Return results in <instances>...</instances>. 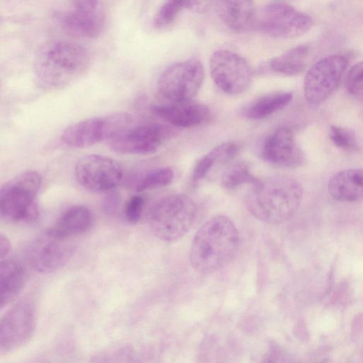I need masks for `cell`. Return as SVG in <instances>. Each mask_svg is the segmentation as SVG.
Instances as JSON below:
<instances>
[{
    "label": "cell",
    "instance_id": "obj_1",
    "mask_svg": "<svg viewBox=\"0 0 363 363\" xmlns=\"http://www.w3.org/2000/svg\"><path fill=\"white\" fill-rule=\"evenodd\" d=\"M91 56L84 46L67 41L46 43L33 62L37 83L47 90H59L77 80L89 67Z\"/></svg>",
    "mask_w": 363,
    "mask_h": 363
},
{
    "label": "cell",
    "instance_id": "obj_2",
    "mask_svg": "<svg viewBox=\"0 0 363 363\" xmlns=\"http://www.w3.org/2000/svg\"><path fill=\"white\" fill-rule=\"evenodd\" d=\"M303 189L294 177L278 174L259 179L246 196V206L257 219L270 224L288 220L301 203Z\"/></svg>",
    "mask_w": 363,
    "mask_h": 363
},
{
    "label": "cell",
    "instance_id": "obj_3",
    "mask_svg": "<svg viewBox=\"0 0 363 363\" xmlns=\"http://www.w3.org/2000/svg\"><path fill=\"white\" fill-rule=\"evenodd\" d=\"M240 236L233 222L224 216L206 220L194 235L189 254L192 267L201 274L225 266L239 248Z\"/></svg>",
    "mask_w": 363,
    "mask_h": 363
},
{
    "label": "cell",
    "instance_id": "obj_4",
    "mask_svg": "<svg viewBox=\"0 0 363 363\" xmlns=\"http://www.w3.org/2000/svg\"><path fill=\"white\" fill-rule=\"evenodd\" d=\"M40 176L34 171L18 174L1 188L0 215L11 223H32L39 216L37 194Z\"/></svg>",
    "mask_w": 363,
    "mask_h": 363
},
{
    "label": "cell",
    "instance_id": "obj_5",
    "mask_svg": "<svg viewBox=\"0 0 363 363\" xmlns=\"http://www.w3.org/2000/svg\"><path fill=\"white\" fill-rule=\"evenodd\" d=\"M196 215L194 201L184 194H172L158 201L150 210L149 225L159 239L172 242L182 238Z\"/></svg>",
    "mask_w": 363,
    "mask_h": 363
},
{
    "label": "cell",
    "instance_id": "obj_6",
    "mask_svg": "<svg viewBox=\"0 0 363 363\" xmlns=\"http://www.w3.org/2000/svg\"><path fill=\"white\" fill-rule=\"evenodd\" d=\"M205 77L201 62L195 57L172 64L157 81L159 94L170 102L191 101L199 91Z\"/></svg>",
    "mask_w": 363,
    "mask_h": 363
},
{
    "label": "cell",
    "instance_id": "obj_7",
    "mask_svg": "<svg viewBox=\"0 0 363 363\" xmlns=\"http://www.w3.org/2000/svg\"><path fill=\"white\" fill-rule=\"evenodd\" d=\"M312 25L308 14L286 3L274 2L257 13L255 28L272 38L288 39L303 35Z\"/></svg>",
    "mask_w": 363,
    "mask_h": 363
},
{
    "label": "cell",
    "instance_id": "obj_8",
    "mask_svg": "<svg viewBox=\"0 0 363 363\" xmlns=\"http://www.w3.org/2000/svg\"><path fill=\"white\" fill-rule=\"evenodd\" d=\"M35 325V305L31 298L24 297L1 318L0 356L25 346L33 337Z\"/></svg>",
    "mask_w": 363,
    "mask_h": 363
},
{
    "label": "cell",
    "instance_id": "obj_9",
    "mask_svg": "<svg viewBox=\"0 0 363 363\" xmlns=\"http://www.w3.org/2000/svg\"><path fill=\"white\" fill-rule=\"evenodd\" d=\"M76 247L69 238L50 230L33 239L26 246L25 258L39 273H51L63 267L73 256Z\"/></svg>",
    "mask_w": 363,
    "mask_h": 363
},
{
    "label": "cell",
    "instance_id": "obj_10",
    "mask_svg": "<svg viewBox=\"0 0 363 363\" xmlns=\"http://www.w3.org/2000/svg\"><path fill=\"white\" fill-rule=\"evenodd\" d=\"M348 65V58L333 54L316 62L307 72L303 82L306 101L316 106L326 100L337 88Z\"/></svg>",
    "mask_w": 363,
    "mask_h": 363
},
{
    "label": "cell",
    "instance_id": "obj_11",
    "mask_svg": "<svg viewBox=\"0 0 363 363\" xmlns=\"http://www.w3.org/2000/svg\"><path fill=\"white\" fill-rule=\"evenodd\" d=\"M209 71L215 84L230 95L245 92L252 83L250 64L244 57L228 50H218L211 55Z\"/></svg>",
    "mask_w": 363,
    "mask_h": 363
},
{
    "label": "cell",
    "instance_id": "obj_12",
    "mask_svg": "<svg viewBox=\"0 0 363 363\" xmlns=\"http://www.w3.org/2000/svg\"><path fill=\"white\" fill-rule=\"evenodd\" d=\"M174 133L164 125L145 124L129 127L108 143L114 152L120 154L146 155L156 152Z\"/></svg>",
    "mask_w": 363,
    "mask_h": 363
},
{
    "label": "cell",
    "instance_id": "obj_13",
    "mask_svg": "<svg viewBox=\"0 0 363 363\" xmlns=\"http://www.w3.org/2000/svg\"><path fill=\"white\" fill-rule=\"evenodd\" d=\"M74 174L82 186L95 192L111 191L123 177L119 163L108 157L96 154L81 157L76 163Z\"/></svg>",
    "mask_w": 363,
    "mask_h": 363
},
{
    "label": "cell",
    "instance_id": "obj_14",
    "mask_svg": "<svg viewBox=\"0 0 363 363\" xmlns=\"http://www.w3.org/2000/svg\"><path fill=\"white\" fill-rule=\"evenodd\" d=\"M261 157L267 162L283 168L298 167L304 161L303 152L289 127L276 129L265 139Z\"/></svg>",
    "mask_w": 363,
    "mask_h": 363
},
{
    "label": "cell",
    "instance_id": "obj_15",
    "mask_svg": "<svg viewBox=\"0 0 363 363\" xmlns=\"http://www.w3.org/2000/svg\"><path fill=\"white\" fill-rule=\"evenodd\" d=\"M151 111L169 124L180 128L201 125L210 116V110L206 105L191 101L154 105Z\"/></svg>",
    "mask_w": 363,
    "mask_h": 363
},
{
    "label": "cell",
    "instance_id": "obj_16",
    "mask_svg": "<svg viewBox=\"0 0 363 363\" xmlns=\"http://www.w3.org/2000/svg\"><path fill=\"white\" fill-rule=\"evenodd\" d=\"M220 21L235 31H247L255 27L257 13L253 0H214Z\"/></svg>",
    "mask_w": 363,
    "mask_h": 363
},
{
    "label": "cell",
    "instance_id": "obj_17",
    "mask_svg": "<svg viewBox=\"0 0 363 363\" xmlns=\"http://www.w3.org/2000/svg\"><path fill=\"white\" fill-rule=\"evenodd\" d=\"M62 140L75 148L90 147L108 139L106 118L84 119L68 126L62 134Z\"/></svg>",
    "mask_w": 363,
    "mask_h": 363
},
{
    "label": "cell",
    "instance_id": "obj_18",
    "mask_svg": "<svg viewBox=\"0 0 363 363\" xmlns=\"http://www.w3.org/2000/svg\"><path fill=\"white\" fill-rule=\"evenodd\" d=\"M328 191L337 201L351 202L363 199V169H347L337 172L328 182Z\"/></svg>",
    "mask_w": 363,
    "mask_h": 363
},
{
    "label": "cell",
    "instance_id": "obj_19",
    "mask_svg": "<svg viewBox=\"0 0 363 363\" xmlns=\"http://www.w3.org/2000/svg\"><path fill=\"white\" fill-rule=\"evenodd\" d=\"M26 281V273L21 264L8 258L1 260V309L17 298L23 289Z\"/></svg>",
    "mask_w": 363,
    "mask_h": 363
},
{
    "label": "cell",
    "instance_id": "obj_20",
    "mask_svg": "<svg viewBox=\"0 0 363 363\" xmlns=\"http://www.w3.org/2000/svg\"><path fill=\"white\" fill-rule=\"evenodd\" d=\"M94 223L93 215L84 206H74L66 210L49 230L53 233L72 238L88 232Z\"/></svg>",
    "mask_w": 363,
    "mask_h": 363
},
{
    "label": "cell",
    "instance_id": "obj_21",
    "mask_svg": "<svg viewBox=\"0 0 363 363\" xmlns=\"http://www.w3.org/2000/svg\"><path fill=\"white\" fill-rule=\"evenodd\" d=\"M62 27L70 35L92 38L99 35L104 25L101 13L72 10L62 19Z\"/></svg>",
    "mask_w": 363,
    "mask_h": 363
},
{
    "label": "cell",
    "instance_id": "obj_22",
    "mask_svg": "<svg viewBox=\"0 0 363 363\" xmlns=\"http://www.w3.org/2000/svg\"><path fill=\"white\" fill-rule=\"evenodd\" d=\"M309 46L299 45L277 56L264 66L266 71L284 76H296L305 69Z\"/></svg>",
    "mask_w": 363,
    "mask_h": 363
},
{
    "label": "cell",
    "instance_id": "obj_23",
    "mask_svg": "<svg viewBox=\"0 0 363 363\" xmlns=\"http://www.w3.org/2000/svg\"><path fill=\"white\" fill-rule=\"evenodd\" d=\"M293 99L290 91H277L259 96L242 110V115L250 119L265 118L286 107Z\"/></svg>",
    "mask_w": 363,
    "mask_h": 363
},
{
    "label": "cell",
    "instance_id": "obj_24",
    "mask_svg": "<svg viewBox=\"0 0 363 363\" xmlns=\"http://www.w3.org/2000/svg\"><path fill=\"white\" fill-rule=\"evenodd\" d=\"M239 152L240 146L235 142H227L216 146L196 163L193 171V182H199L215 166L230 161L238 155Z\"/></svg>",
    "mask_w": 363,
    "mask_h": 363
},
{
    "label": "cell",
    "instance_id": "obj_25",
    "mask_svg": "<svg viewBox=\"0 0 363 363\" xmlns=\"http://www.w3.org/2000/svg\"><path fill=\"white\" fill-rule=\"evenodd\" d=\"M173 178L174 172L170 167H161L133 173L128 177L125 184L132 191L141 192L164 187Z\"/></svg>",
    "mask_w": 363,
    "mask_h": 363
},
{
    "label": "cell",
    "instance_id": "obj_26",
    "mask_svg": "<svg viewBox=\"0 0 363 363\" xmlns=\"http://www.w3.org/2000/svg\"><path fill=\"white\" fill-rule=\"evenodd\" d=\"M259 180L250 171L245 162H236L228 166L222 173L220 184L223 188L231 190L242 184L252 185Z\"/></svg>",
    "mask_w": 363,
    "mask_h": 363
},
{
    "label": "cell",
    "instance_id": "obj_27",
    "mask_svg": "<svg viewBox=\"0 0 363 363\" xmlns=\"http://www.w3.org/2000/svg\"><path fill=\"white\" fill-rule=\"evenodd\" d=\"M184 9H189L187 0H166L155 16V27L164 28L172 25Z\"/></svg>",
    "mask_w": 363,
    "mask_h": 363
},
{
    "label": "cell",
    "instance_id": "obj_28",
    "mask_svg": "<svg viewBox=\"0 0 363 363\" xmlns=\"http://www.w3.org/2000/svg\"><path fill=\"white\" fill-rule=\"evenodd\" d=\"M328 135L333 143L345 150H353L358 148L355 133L348 128L331 125Z\"/></svg>",
    "mask_w": 363,
    "mask_h": 363
},
{
    "label": "cell",
    "instance_id": "obj_29",
    "mask_svg": "<svg viewBox=\"0 0 363 363\" xmlns=\"http://www.w3.org/2000/svg\"><path fill=\"white\" fill-rule=\"evenodd\" d=\"M347 91L358 96H363V62L355 64L347 72L345 79Z\"/></svg>",
    "mask_w": 363,
    "mask_h": 363
},
{
    "label": "cell",
    "instance_id": "obj_30",
    "mask_svg": "<svg viewBox=\"0 0 363 363\" xmlns=\"http://www.w3.org/2000/svg\"><path fill=\"white\" fill-rule=\"evenodd\" d=\"M145 206V199L141 195L130 198L124 208L125 219L130 223H136L142 216Z\"/></svg>",
    "mask_w": 363,
    "mask_h": 363
},
{
    "label": "cell",
    "instance_id": "obj_31",
    "mask_svg": "<svg viewBox=\"0 0 363 363\" xmlns=\"http://www.w3.org/2000/svg\"><path fill=\"white\" fill-rule=\"evenodd\" d=\"M100 0H72V9L79 11H96Z\"/></svg>",
    "mask_w": 363,
    "mask_h": 363
},
{
    "label": "cell",
    "instance_id": "obj_32",
    "mask_svg": "<svg viewBox=\"0 0 363 363\" xmlns=\"http://www.w3.org/2000/svg\"><path fill=\"white\" fill-rule=\"evenodd\" d=\"M189 2V10L196 13H204L207 11L213 0H187Z\"/></svg>",
    "mask_w": 363,
    "mask_h": 363
},
{
    "label": "cell",
    "instance_id": "obj_33",
    "mask_svg": "<svg viewBox=\"0 0 363 363\" xmlns=\"http://www.w3.org/2000/svg\"><path fill=\"white\" fill-rule=\"evenodd\" d=\"M11 250L9 239L2 233L0 235V255L1 260L7 258Z\"/></svg>",
    "mask_w": 363,
    "mask_h": 363
},
{
    "label": "cell",
    "instance_id": "obj_34",
    "mask_svg": "<svg viewBox=\"0 0 363 363\" xmlns=\"http://www.w3.org/2000/svg\"><path fill=\"white\" fill-rule=\"evenodd\" d=\"M118 202V195L115 193L109 194L104 201V206L107 211L116 208Z\"/></svg>",
    "mask_w": 363,
    "mask_h": 363
}]
</instances>
